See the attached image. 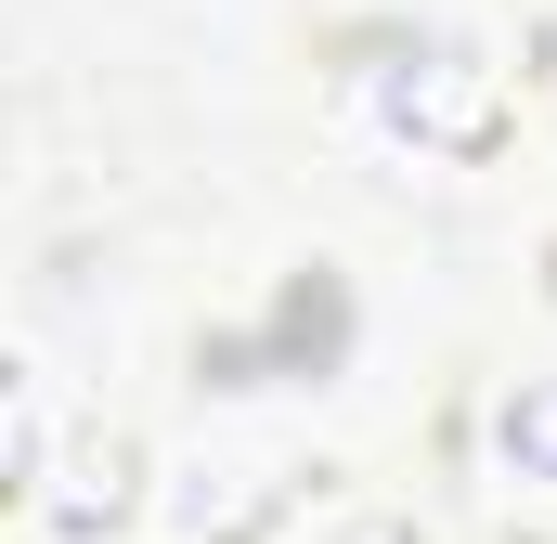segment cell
I'll list each match as a JSON object with an SVG mask.
<instances>
[{
    "mask_svg": "<svg viewBox=\"0 0 557 544\" xmlns=\"http://www.w3.org/2000/svg\"><path fill=\"white\" fill-rule=\"evenodd\" d=\"M506 454H519L532 480H557V390H519V403H506Z\"/></svg>",
    "mask_w": 557,
    "mask_h": 544,
    "instance_id": "6da1fadb",
    "label": "cell"
}]
</instances>
